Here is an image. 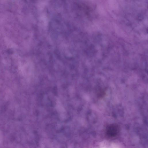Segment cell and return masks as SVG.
Returning a JSON list of instances; mask_svg holds the SVG:
<instances>
[{
  "mask_svg": "<svg viewBox=\"0 0 148 148\" xmlns=\"http://www.w3.org/2000/svg\"><path fill=\"white\" fill-rule=\"evenodd\" d=\"M120 128L119 125L116 123L110 124L108 125L106 129V133L108 137H114L119 133Z\"/></svg>",
  "mask_w": 148,
  "mask_h": 148,
  "instance_id": "obj_1",
  "label": "cell"
}]
</instances>
